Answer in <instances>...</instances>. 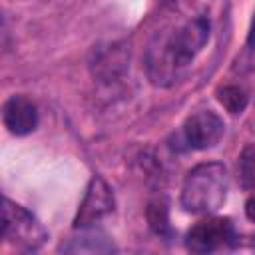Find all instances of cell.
Masks as SVG:
<instances>
[{"label":"cell","mask_w":255,"mask_h":255,"mask_svg":"<svg viewBox=\"0 0 255 255\" xmlns=\"http://www.w3.org/2000/svg\"><path fill=\"white\" fill-rule=\"evenodd\" d=\"M209 38L207 16H197L179 26L161 30L145 52V70L153 86L169 88L193 64Z\"/></svg>","instance_id":"6da1fadb"},{"label":"cell","mask_w":255,"mask_h":255,"mask_svg":"<svg viewBox=\"0 0 255 255\" xmlns=\"http://www.w3.org/2000/svg\"><path fill=\"white\" fill-rule=\"evenodd\" d=\"M229 175L219 161L197 163L181 185V207L191 215H213L227 199Z\"/></svg>","instance_id":"7a4b0ae2"},{"label":"cell","mask_w":255,"mask_h":255,"mask_svg":"<svg viewBox=\"0 0 255 255\" xmlns=\"http://www.w3.org/2000/svg\"><path fill=\"white\" fill-rule=\"evenodd\" d=\"M2 239L22 251H36L48 239L46 227L26 207L4 197L2 207Z\"/></svg>","instance_id":"3957f363"},{"label":"cell","mask_w":255,"mask_h":255,"mask_svg":"<svg viewBox=\"0 0 255 255\" xmlns=\"http://www.w3.org/2000/svg\"><path fill=\"white\" fill-rule=\"evenodd\" d=\"M225 133V124L223 120L211 112V110H201L191 114L185 124L181 126V131L175 137L173 147L183 149V151H203L211 149L219 143V139Z\"/></svg>","instance_id":"277c9868"},{"label":"cell","mask_w":255,"mask_h":255,"mask_svg":"<svg viewBox=\"0 0 255 255\" xmlns=\"http://www.w3.org/2000/svg\"><path fill=\"white\" fill-rule=\"evenodd\" d=\"M237 239L235 225L229 217H209L195 223L185 235V247L193 253H211L233 245Z\"/></svg>","instance_id":"5b68a950"},{"label":"cell","mask_w":255,"mask_h":255,"mask_svg":"<svg viewBox=\"0 0 255 255\" xmlns=\"http://www.w3.org/2000/svg\"><path fill=\"white\" fill-rule=\"evenodd\" d=\"M114 207H116V199H114L112 187L100 175H94L86 187V195L74 217V229L94 227L104 217H108L114 211Z\"/></svg>","instance_id":"8992f818"},{"label":"cell","mask_w":255,"mask_h":255,"mask_svg":"<svg viewBox=\"0 0 255 255\" xmlns=\"http://www.w3.org/2000/svg\"><path fill=\"white\" fill-rule=\"evenodd\" d=\"M2 122L12 135H28L38 126V110L26 96H10L2 106Z\"/></svg>","instance_id":"52a82bcc"},{"label":"cell","mask_w":255,"mask_h":255,"mask_svg":"<svg viewBox=\"0 0 255 255\" xmlns=\"http://www.w3.org/2000/svg\"><path fill=\"white\" fill-rule=\"evenodd\" d=\"M80 235L72 237L66 245H62L60 249L64 253H112L116 251L114 243L98 229L90 227V229H78Z\"/></svg>","instance_id":"ba28073f"},{"label":"cell","mask_w":255,"mask_h":255,"mask_svg":"<svg viewBox=\"0 0 255 255\" xmlns=\"http://www.w3.org/2000/svg\"><path fill=\"white\" fill-rule=\"evenodd\" d=\"M217 102H219L231 116H237V114H243V112H245L249 98H247V94H245L243 88L229 84V86H223V88L217 90Z\"/></svg>","instance_id":"9c48e42d"},{"label":"cell","mask_w":255,"mask_h":255,"mask_svg":"<svg viewBox=\"0 0 255 255\" xmlns=\"http://www.w3.org/2000/svg\"><path fill=\"white\" fill-rule=\"evenodd\" d=\"M237 175L243 189H255V143H247L237 161Z\"/></svg>","instance_id":"30bf717a"},{"label":"cell","mask_w":255,"mask_h":255,"mask_svg":"<svg viewBox=\"0 0 255 255\" xmlns=\"http://www.w3.org/2000/svg\"><path fill=\"white\" fill-rule=\"evenodd\" d=\"M147 223L151 227V231L159 237L169 235V211H167V203L163 199H153L147 205Z\"/></svg>","instance_id":"8fae6325"},{"label":"cell","mask_w":255,"mask_h":255,"mask_svg":"<svg viewBox=\"0 0 255 255\" xmlns=\"http://www.w3.org/2000/svg\"><path fill=\"white\" fill-rule=\"evenodd\" d=\"M245 215H247L249 221L255 223V191H253V193L249 195V199L245 201Z\"/></svg>","instance_id":"7c38bea8"},{"label":"cell","mask_w":255,"mask_h":255,"mask_svg":"<svg viewBox=\"0 0 255 255\" xmlns=\"http://www.w3.org/2000/svg\"><path fill=\"white\" fill-rule=\"evenodd\" d=\"M247 46H249L251 50H255V12H253L251 26H249V32H247Z\"/></svg>","instance_id":"4fadbf2b"}]
</instances>
